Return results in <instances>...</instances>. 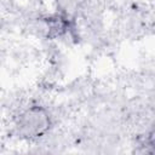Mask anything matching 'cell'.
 I'll return each instance as SVG.
<instances>
[{
    "mask_svg": "<svg viewBox=\"0 0 155 155\" xmlns=\"http://www.w3.org/2000/svg\"><path fill=\"white\" fill-rule=\"evenodd\" d=\"M52 117L41 105H31L16 116L13 131L22 139H38L45 136L51 127Z\"/></svg>",
    "mask_w": 155,
    "mask_h": 155,
    "instance_id": "6da1fadb",
    "label": "cell"
}]
</instances>
